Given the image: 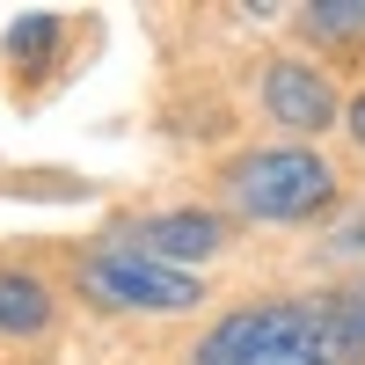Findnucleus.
I'll use <instances>...</instances> for the list:
<instances>
[{"label":"nucleus","mask_w":365,"mask_h":365,"mask_svg":"<svg viewBox=\"0 0 365 365\" xmlns=\"http://www.w3.org/2000/svg\"><path fill=\"white\" fill-rule=\"evenodd\" d=\"M197 365H344L322 307H241L205 336Z\"/></svg>","instance_id":"nucleus-1"},{"label":"nucleus","mask_w":365,"mask_h":365,"mask_svg":"<svg viewBox=\"0 0 365 365\" xmlns=\"http://www.w3.org/2000/svg\"><path fill=\"white\" fill-rule=\"evenodd\" d=\"M329 190H336V175H329V161L307 154V146L249 154L234 168V197H241V212H256V220H307V212L329 205Z\"/></svg>","instance_id":"nucleus-2"},{"label":"nucleus","mask_w":365,"mask_h":365,"mask_svg":"<svg viewBox=\"0 0 365 365\" xmlns=\"http://www.w3.org/2000/svg\"><path fill=\"white\" fill-rule=\"evenodd\" d=\"M81 285L103 299V307H146V314H175V307H190L197 299V278L190 270H175V263H154V256H139V249H110L81 270Z\"/></svg>","instance_id":"nucleus-3"},{"label":"nucleus","mask_w":365,"mask_h":365,"mask_svg":"<svg viewBox=\"0 0 365 365\" xmlns=\"http://www.w3.org/2000/svg\"><path fill=\"white\" fill-rule=\"evenodd\" d=\"M263 96H270V117L278 125H299V132H322L329 117H336V96H329V81L322 73H307V66H270V81H263Z\"/></svg>","instance_id":"nucleus-4"},{"label":"nucleus","mask_w":365,"mask_h":365,"mask_svg":"<svg viewBox=\"0 0 365 365\" xmlns=\"http://www.w3.org/2000/svg\"><path fill=\"white\" fill-rule=\"evenodd\" d=\"M125 249L154 256V263H182V256L197 263V256L220 249V220H212V212H168V220H146L139 241H125Z\"/></svg>","instance_id":"nucleus-5"},{"label":"nucleus","mask_w":365,"mask_h":365,"mask_svg":"<svg viewBox=\"0 0 365 365\" xmlns=\"http://www.w3.org/2000/svg\"><path fill=\"white\" fill-rule=\"evenodd\" d=\"M44 322H51V299L37 278H0V329L8 336H37Z\"/></svg>","instance_id":"nucleus-6"},{"label":"nucleus","mask_w":365,"mask_h":365,"mask_svg":"<svg viewBox=\"0 0 365 365\" xmlns=\"http://www.w3.org/2000/svg\"><path fill=\"white\" fill-rule=\"evenodd\" d=\"M322 314H329V329H336V351H344V358H365V285L336 292Z\"/></svg>","instance_id":"nucleus-7"},{"label":"nucleus","mask_w":365,"mask_h":365,"mask_svg":"<svg viewBox=\"0 0 365 365\" xmlns=\"http://www.w3.org/2000/svg\"><path fill=\"white\" fill-rule=\"evenodd\" d=\"M314 22L322 29H365V0H322Z\"/></svg>","instance_id":"nucleus-8"},{"label":"nucleus","mask_w":365,"mask_h":365,"mask_svg":"<svg viewBox=\"0 0 365 365\" xmlns=\"http://www.w3.org/2000/svg\"><path fill=\"white\" fill-rule=\"evenodd\" d=\"M44 44H51V22H22V29H8V51H22V58L44 51Z\"/></svg>","instance_id":"nucleus-9"},{"label":"nucleus","mask_w":365,"mask_h":365,"mask_svg":"<svg viewBox=\"0 0 365 365\" xmlns=\"http://www.w3.org/2000/svg\"><path fill=\"white\" fill-rule=\"evenodd\" d=\"M351 132H358V146H365V96L351 103Z\"/></svg>","instance_id":"nucleus-10"}]
</instances>
